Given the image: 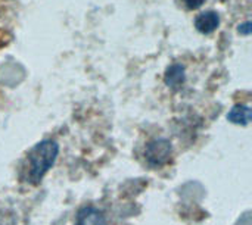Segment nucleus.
Masks as SVG:
<instances>
[{
    "label": "nucleus",
    "mask_w": 252,
    "mask_h": 225,
    "mask_svg": "<svg viewBox=\"0 0 252 225\" xmlns=\"http://www.w3.org/2000/svg\"><path fill=\"white\" fill-rule=\"evenodd\" d=\"M59 155V144L55 140H43L37 143L27 156L25 181L30 184H38L47 171L55 165Z\"/></svg>",
    "instance_id": "f257e3e1"
},
{
    "label": "nucleus",
    "mask_w": 252,
    "mask_h": 225,
    "mask_svg": "<svg viewBox=\"0 0 252 225\" xmlns=\"http://www.w3.org/2000/svg\"><path fill=\"white\" fill-rule=\"evenodd\" d=\"M182 1L189 10H196V9L202 7L207 0H182Z\"/></svg>",
    "instance_id": "0eeeda50"
},
{
    "label": "nucleus",
    "mask_w": 252,
    "mask_h": 225,
    "mask_svg": "<svg viewBox=\"0 0 252 225\" xmlns=\"http://www.w3.org/2000/svg\"><path fill=\"white\" fill-rule=\"evenodd\" d=\"M221 18L217 10H204L195 18V28L201 34H213L216 29L220 28Z\"/></svg>",
    "instance_id": "7ed1b4c3"
},
{
    "label": "nucleus",
    "mask_w": 252,
    "mask_h": 225,
    "mask_svg": "<svg viewBox=\"0 0 252 225\" xmlns=\"http://www.w3.org/2000/svg\"><path fill=\"white\" fill-rule=\"evenodd\" d=\"M171 152H173V146L167 139H157L146 146L145 156L149 165L161 167L170 161Z\"/></svg>",
    "instance_id": "f03ea898"
},
{
    "label": "nucleus",
    "mask_w": 252,
    "mask_h": 225,
    "mask_svg": "<svg viewBox=\"0 0 252 225\" xmlns=\"http://www.w3.org/2000/svg\"><path fill=\"white\" fill-rule=\"evenodd\" d=\"M252 111L247 105H235L227 113V119L238 125H248L251 122Z\"/></svg>",
    "instance_id": "423d86ee"
},
{
    "label": "nucleus",
    "mask_w": 252,
    "mask_h": 225,
    "mask_svg": "<svg viewBox=\"0 0 252 225\" xmlns=\"http://www.w3.org/2000/svg\"><path fill=\"white\" fill-rule=\"evenodd\" d=\"M164 80H165V84L173 88V90H177L180 88L183 84H185V80H186V71H185V66L180 65V63H173L167 68L165 74H164Z\"/></svg>",
    "instance_id": "39448f33"
},
{
    "label": "nucleus",
    "mask_w": 252,
    "mask_h": 225,
    "mask_svg": "<svg viewBox=\"0 0 252 225\" xmlns=\"http://www.w3.org/2000/svg\"><path fill=\"white\" fill-rule=\"evenodd\" d=\"M75 225H108L106 224V218L103 215L102 211L87 206L83 208L75 220Z\"/></svg>",
    "instance_id": "20e7f679"
},
{
    "label": "nucleus",
    "mask_w": 252,
    "mask_h": 225,
    "mask_svg": "<svg viewBox=\"0 0 252 225\" xmlns=\"http://www.w3.org/2000/svg\"><path fill=\"white\" fill-rule=\"evenodd\" d=\"M238 32L242 35H250L251 34V21H245L238 27Z\"/></svg>",
    "instance_id": "6e6552de"
}]
</instances>
